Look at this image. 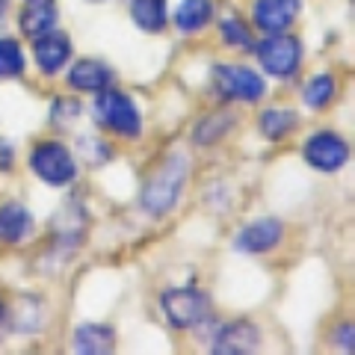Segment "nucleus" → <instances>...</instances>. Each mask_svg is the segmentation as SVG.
<instances>
[{
	"label": "nucleus",
	"mask_w": 355,
	"mask_h": 355,
	"mask_svg": "<svg viewBox=\"0 0 355 355\" xmlns=\"http://www.w3.org/2000/svg\"><path fill=\"white\" fill-rule=\"evenodd\" d=\"M3 12H6V0H0V18H3Z\"/></svg>",
	"instance_id": "cd10ccee"
},
{
	"label": "nucleus",
	"mask_w": 355,
	"mask_h": 355,
	"mask_svg": "<svg viewBox=\"0 0 355 355\" xmlns=\"http://www.w3.org/2000/svg\"><path fill=\"white\" fill-rule=\"evenodd\" d=\"M261 347V329L249 323V320H231L225 323L216 338H214V349L216 355H246V352H258Z\"/></svg>",
	"instance_id": "9b49d317"
},
{
	"label": "nucleus",
	"mask_w": 355,
	"mask_h": 355,
	"mask_svg": "<svg viewBox=\"0 0 355 355\" xmlns=\"http://www.w3.org/2000/svg\"><path fill=\"white\" fill-rule=\"evenodd\" d=\"M219 39L225 48H237V51H252L254 44L252 30L240 15H225L219 21Z\"/></svg>",
	"instance_id": "4be33fe9"
},
{
	"label": "nucleus",
	"mask_w": 355,
	"mask_h": 355,
	"mask_svg": "<svg viewBox=\"0 0 355 355\" xmlns=\"http://www.w3.org/2000/svg\"><path fill=\"white\" fill-rule=\"evenodd\" d=\"M86 3H104V0H86Z\"/></svg>",
	"instance_id": "c85d7f7f"
},
{
	"label": "nucleus",
	"mask_w": 355,
	"mask_h": 355,
	"mask_svg": "<svg viewBox=\"0 0 355 355\" xmlns=\"http://www.w3.org/2000/svg\"><path fill=\"white\" fill-rule=\"evenodd\" d=\"M331 343H335L338 349L352 352V343H355V338H352V323H340V326L335 329V338H331Z\"/></svg>",
	"instance_id": "393cba45"
},
{
	"label": "nucleus",
	"mask_w": 355,
	"mask_h": 355,
	"mask_svg": "<svg viewBox=\"0 0 355 355\" xmlns=\"http://www.w3.org/2000/svg\"><path fill=\"white\" fill-rule=\"evenodd\" d=\"M57 21H60L57 0H30L18 12V30H21V36H27V39H39L42 33L57 27Z\"/></svg>",
	"instance_id": "ddd939ff"
},
{
	"label": "nucleus",
	"mask_w": 355,
	"mask_h": 355,
	"mask_svg": "<svg viewBox=\"0 0 355 355\" xmlns=\"http://www.w3.org/2000/svg\"><path fill=\"white\" fill-rule=\"evenodd\" d=\"M27 69V53L21 42L12 36H0V80H12L21 77Z\"/></svg>",
	"instance_id": "412c9836"
},
{
	"label": "nucleus",
	"mask_w": 355,
	"mask_h": 355,
	"mask_svg": "<svg viewBox=\"0 0 355 355\" xmlns=\"http://www.w3.org/2000/svg\"><path fill=\"white\" fill-rule=\"evenodd\" d=\"M187 178H190V160L184 154H169L157 169L151 172V178L142 187V210L154 219H163L166 214H172L181 202V193L187 187Z\"/></svg>",
	"instance_id": "f257e3e1"
},
{
	"label": "nucleus",
	"mask_w": 355,
	"mask_h": 355,
	"mask_svg": "<svg viewBox=\"0 0 355 355\" xmlns=\"http://www.w3.org/2000/svg\"><path fill=\"white\" fill-rule=\"evenodd\" d=\"M92 116L104 130L116 133L125 139H139L142 137V116L139 107L133 104V98L119 92V89L107 86L101 92H95V104H92Z\"/></svg>",
	"instance_id": "f03ea898"
},
{
	"label": "nucleus",
	"mask_w": 355,
	"mask_h": 355,
	"mask_svg": "<svg viewBox=\"0 0 355 355\" xmlns=\"http://www.w3.org/2000/svg\"><path fill=\"white\" fill-rule=\"evenodd\" d=\"M30 169L48 187H71L77 181V160L60 139H42L30 151Z\"/></svg>",
	"instance_id": "20e7f679"
},
{
	"label": "nucleus",
	"mask_w": 355,
	"mask_h": 355,
	"mask_svg": "<svg viewBox=\"0 0 355 355\" xmlns=\"http://www.w3.org/2000/svg\"><path fill=\"white\" fill-rule=\"evenodd\" d=\"M9 331H12V323H9V305L0 299V343L6 340Z\"/></svg>",
	"instance_id": "bb28decb"
},
{
	"label": "nucleus",
	"mask_w": 355,
	"mask_h": 355,
	"mask_svg": "<svg viewBox=\"0 0 355 355\" xmlns=\"http://www.w3.org/2000/svg\"><path fill=\"white\" fill-rule=\"evenodd\" d=\"M69 86L74 92H101L113 86V71L101 60H77L69 69Z\"/></svg>",
	"instance_id": "4468645a"
},
{
	"label": "nucleus",
	"mask_w": 355,
	"mask_h": 355,
	"mask_svg": "<svg viewBox=\"0 0 355 355\" xmlns=\"http://www.w3.org/2000/svg\"><path fill=\"white\" fill-rule=\"evenodd\" d=\"M214 15H216L214 0H181L169 18L178 27V33H198L214 21Z\"/></svg>",
	"instance_id": "dca6fc26"
},
{
	"label": "nucleus",
	"mask_w": 355,
	"mask_h": 355,
	"mask_svg": "<svg viewBox=\"0 0 355 355\" xmlns=\"http://www.w3.org/2000/svg\"><path fill=\"white\" fill-rule=\"evenodd\" d=\"M80 113L83 110L77 101H71V98H57V101H53V110H51V119H53V125H60V128H71V121Z\"/></svg>",
	"instance_id": "b1692460"
},
{
	"label": "nucleus",
	"mask_w": 355,
	"mask_h": 355,
	"mask_svg": "<svg viewBox=\"0 0 355 355\" xmlns=\"http://www.w3.org/2000/svg\"><path fill=\"white\" fill-rule=\"evenodd\" d=\"M335 95H338V80H335V74H329V71L314 74L302 86V104L308 110H326L335 101Z\"/></svg>",
	"instance_id": "6ab92c4d"
},
{
	"label": "nucleus",
	"mask_w": 355,
	"mask_h": 355,
	"mask_svg": "<svg viewBox=\"0 0 355 355\" xmlns=\"http://www.w3.org/2000/svg\"><path fill=\"white\" fill-rule=\"evenodd\" d=\"M33 231H36V219L21 202H3L0 205V243L6 246H21Z\"/></svg>",
	"instance_id": "f8f14e48"
},
{
	"label": "nucleus",
	"mask_w": 355,
	"mask_h": 355,
	"mask_svg": "<svg viewBox=\"0 0 355 355\" xmlns=\"http://www.w3.org/2000/svg\"><path fill=\"white\" fill-rule=\"evenodd\" d=\"M302 0H254L252 21L261 33H284L296 24Z\"/></svg>",
	"instance_id": "9d476101"
},
{
	"label": "nucleus",
	"mask_w": 355,
	"mask_h": 355,
	"mask_svg": "<svg viewBox=\"0 0 355 355\" xmlns=\"http://www.w3.org/2000/svg\"><path fill=\"white\" fill-rule=\"evenodd\" d=\"M71 53H74V44L69 39V33H62L57 27L42 33L39 39H33V60H36L39 71L48 77L60 74L71 62Z\"/></svg>",
	"instance_id": "6e6552de"
},
{
	"label": "nucleus",
	"mask_w": 355,
	"mask_h": 355,
	"mask_svg": "<svg viewBox=\"0 0 355 355\" xmlns=\"http://www.w3.org/2000/svg\"><path fill=\"white\" fill-rule=\"evenodd\" d=\"M296 128H299V113L293 107H284V104L266 107L261 113V119H258V130L263 133L266 139H272V142L287 139Z\"/></svg>",
	"instance_id": "f3484780"
},
{
	"label": "nucleus",
	"mask_w": 355,
	"mask_h": 355,
	"mask_svg": "<svg viewBox=\"0 0 355 355\" xmlns=\"http://www.w3.org/2000/svg\"><path fill=\"white\" fill-rule=\"evenodd\" d=\"M15 166V146L0 137V172H9Z\"/></svg>",
	"instance_id": "a878e982"
},
{
	"label": "nucleus",
	"mask_w": 355,
	"mask_h": 355,
	"mask_svg": "<svg viewBox=\"0 0 355 355\" xmlns=\"http://www.w3.org/2000/svg\"><path fill=\"white\" fill-rule=\"evenodd\" d=\"M77 148H80V157L92 166H101L113 157V148H110L104 139H95V137H80L77 139Z\"/></svg>",
	"instance_id": "5701e85b"
},
{
	"label": "nucleus",
	"mask_w": 355,
	"mask_h": 355,
	"mask_svg": "<svg viewBox=\"0 0 355 355\" xmlns=\"http://www.w3.org/2000/svg\"><path fill=\"white\" fill-rule=\"evenodd\" d=\"M130 18L133 24L146 33H163L169 24V6L166 0H130Z\"/></svg>",
	"instance_id": "a211bd4d"
},
{
	"label": "nucleus",
	"mask_w": 355,
	"mask_h": 355,
	"mask_svg": "<svg viewBox=\"0 0 355 355\" xmlns=\"http://www.w3.org/2000/svg\"><path fill=\"white\" fill-rule=\"evenodd\" d=\"M24 3H30V0H24Z\"/></svg>",
	"instance_id": "c756f323"
},
{
	"label": "nucleus",
	"mask_w": 355,
	"mask_h": 355,
	"mask_svg": "<svg viewBox=\"0 0 355 355\" xmlns=\"http://www.w3.org/2000/svg\"><path fill=\"white\" fill-rule=\"evenodd\" d=\"M228 128H234V113L228 110H219L214 116H205L193 130V142L196 146H214L228 133Z\"/></svg>",
	"instance_id": "aec40b11"
},
{
	"label": "nucleus",
	"mask_w": 355,
	"mask_h": 355,
	"mask_svg": "<svg viewBox=\"0 0 355 355\" xmlns=\"http://www.w3.org/2000/svg\"><path fill=\"white\" fill-rule=\"evenodd\" d=\"M284 240V225L282 219H254L246 228H240V234L234 237V249L240 254H266L272 252Z\"/></svg>",
	"instance_id": "1a4fd4ad"
},
{
	"label": "nucleus",
	"mask_w": 355,
	"mask_h": 355,
	"mask_svg": "<svg viewBox=\"0 0 355 355\" xmlns=\"http://www.w3.org/2000/svg\"><path fill=\"white\" fill-rule=\"evenodd\" d=\"M160 308L169 326L178 331H190L196 326L207 323L210 317V296L198 287H172L160 296Z\"/></svg>",
	"instance_id": "39448f33"
},
{
	"label": "nucleus",
	"mask_w": 355,
	"mask_h": 355,
	"mask_svg": "<svg viewBox=\"0 0 355 355\" xmlns=\"http://www.w3.org/2000/svg\"><path fill=\"white\" fill-rule=\"evenodd\" d=\"M302 157L317 172H340L349 163V142L340 133L317 130L311 133L302 146Z\"/></svg>",
	"instance_id": "0eeeda50"
},
{
	"label": "nucleus",
	"mask_w": 355,
	"mask_h": 355,
	"mask_svg": "<svg viewBox=\"0 0 355 355\" xmlns=\"http://www.w3.org/2000/svg\"><path fill=\"white\" fill-rule=\"evenodd\" d=\"M254 57H258L261 69L275 77V80H291L296 77L299 65H302V42L293 33H266V36L252 44Z\"/></svg>",
	"instance_id": "7ed1b4c3"
},
{
	"label": "nucleus",
	"mask_w": 355,
	"mask_h": 355,
	"mask_svg": "<svg viewBox=\"0 0 355 355\" xmlns=\"http://www.w3.org/2000/svg\"><path fill=\"white\" fill-rule=\"evenodd\" d=\"M214 86L222 101H240V104H258L266 95V80L249 69V65H216L214 69Z\"/></svg>",
	"instance_id": "423d86ee"
},
{
	"label": "nucleus",
	"mask_w": 355,
	"mask_h": 355,
	"mask_svg": "<svg viewBox=\"0 0 355 355\" xmlns=\"http://www.w3.org/2000/svg\"><path fill=\"white\" fill-rule=\"evenodd\" d=\"M71 349L83 355H104L116 349V331L107 323H83L74 329Z\"/></svg>",
	"instance_id": "2eb2a0df"
}]
</instances>
